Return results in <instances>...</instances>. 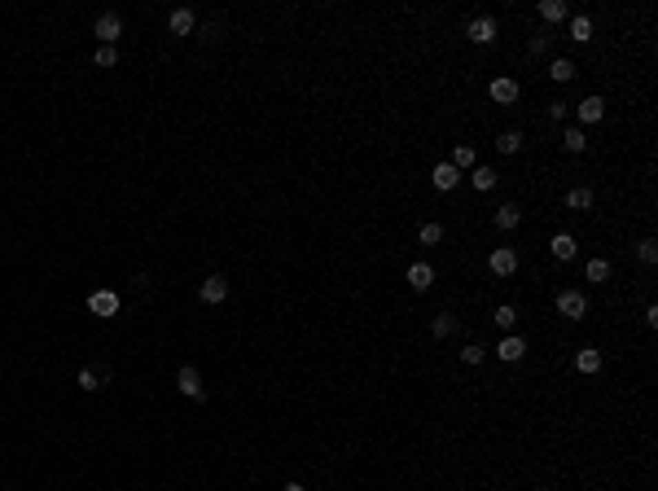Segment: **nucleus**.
I'll return each mask as SVG.
<instances>
[{"label": "nucleus", "instance_id": "obj_34", "mask_svg": "<svg viewBox=\"0 0 658 491\" xmlns=\"http://www.w3.org/2000/svg\"><path fill=\"white\" fill-rule=\"evenodd\" d=\"M645 325H650V329H658V307H654V303L645 307Z\"/></svg>", "mask_w": 658, "mask_h": 491}, {"label": "nucleus", "instance_id": "obj_25", "mask_svg": "<svg viewBox=\"0 0 658 491\" xmlns=\"http://www.w3.org/2000/svg\"><path fill=\"white\" fill-rule=\"evenodd\" d=\"M570 40H575V44H588V40H593V18H584V14L570 18Z\"/></svg>", "mask_w": 658, "mask_h": 491}, {"label": "nucleus", "instance_id": "obj_2", "mask_svg": "<svg viewBox=\"0 0 658 491\" xmlns=\"http://www.w3.org/2000/svg\"><path fill=\"white\" fill-rule=\"evenodd\" d=\"M487 268H492L496 277H513V272H518V250H509V246H496L492 255H487Z\"/></svg>", "mask_w": 658, "mask_h": 491}, {"label": "nucleus", "instance_id": "obj_8", "mask_svg": "<svg viewBox=\"0 0 658 491\" xmlns=\"http://www.w3.org/2000/svg\"><path fill=\"white\" fill-rule=\"evenodd\" d=\"M496 355L505 364H518L522 355H526V338H518V333H505V338H500V346H496Z\"/></svg>", "mask_w": 658, "mask_h": 491}, {"label": "nucleus", "instance_id": "obj_13", "mask_svg": "<svg viewBox=\"0 0 658 491\" xmlns=\"http://www.w3.org/2000/svg\"><path fill=\"white\" fill-rule=\"evenodd\" d=\"M602 118H606V101H602V97H584V101H579V123H584V127L602 123Z\"/></svg>", "mask_w": 658, "mask_h": 491}, {"label": "nucleus", "instance_id": "obj_35", "mask_svg": "<svg viewBox=\"0 0 658 491\" xmlns=\"http://www.w3.org/2000/svg\"><path fill=\"white\" fill-rule=\"evenodd\" d=\"M281 491H307V487H303V483H285Z\"/></svg>", "mask_w": 658, "mask_h": 491}, {"label": "nucleus", "instance_id": "obj_6", "mask_svg": "<svg viewBox=\"0 0 658 491\" xmlns=\"http://www.w3.org/2000/svg\"><path fill=\"white\" fill-rule=\"evenodd\" d=\"M92 31H97L101 44H110V49H114V40L123 35V18H119V14H101L97 22H92Z\"/></svg>", "mask_w": 658, "mask_h": 491}, {"label": "nucleus", "instance_id": "obj_20", "mask_svg": "<svg viewBox=\"0 0 658 491\" xmlns=\"http://www.w3.org/2000/svg\"><path fill=\"white\" fill-rule=\"evenodd\" d=\"M430 329H435V338H452V333L461 329V316H452V311H439Z\"/></svg>", "mask_w": 658, "mask_h": 491}, {"label": "nucleus", "instance_id": "obj_31", "mask_svg": "<svg viewBox=\"0 0 658 491\" xmlns=\"http://www.w3.org/2000/svg\"><path fill=\"white\" fill-rule=\"evenodd\" d=\"M97 66H101V70L119 66V49H110V44H97Z\"/></svg>", "mask_w": 658, "mask_h": 491}, {"label": "nucleus", "instance_id": "obj_27", "mask_svg": "<svg viewBox=\"0 0 658 491\" xmlns=\"http://www.w3.org/2000/svg\"><path fill=\"white\" fill-rule=\"evenodd\" d=\"M584 277L597 281V285L610 281V263H606V259H588V263H584Z\"/></svg>", "mask_w": 658, "mask_h": 491}, {"label": "nucleus", "instance_id": "obj_4", "mask_svg": "<svg viewBox=\"0 0 658 491\" xmlns=\"http://www.w3.org/2000/svg\"><path fill=\"white\" fill-rule=\"evenodd\" d=\"M88 311H92V316H105V320L119 316V294L114 290H92L88 294Z\"/></svg>", "mask_w": 658, "mask_h": 491}, {"label": "nucleus", "instance_id": "obj_10", "mask_svg": "<svg viewBox=\"0 0 658 491\" xmlns=\"http://www.w3.org/2000/svg\"><path fill=\"white\" fill-rule=\"evenodd\" d=\"M457 180H461V171L452 163H439L435 171H430V185L439 189V194H448V189H457Z\"/></svg>", "mask_w": 658, "mask_h": 491}, {"label": "nucleus", "instance_id": "obj_23", "mask_svg": "<svg viewBox=\"0 0 658 491\" xmlns=\"http://www.w3.org/2000/svg\"><path fill=\"white\" fill-rule=\"evenodd\" d=\"M570 9H566V0H540V18L544 22H562Z\"/></svg>", "mask_w": 658, "mask_h": 491}, {"label": "nucleus", "instance_id": "obj_21", "mask_svg": "<svg viewBox=\"0 0 658 491\" xmlns=\"http://www.w3.org/2000/svg\"><path fill=\"white\" fill-rule=\"evenodd\" d=\"M492 320H496L505 333H513V325H518V307H513V303H500V307L492 311Z\"/></svg>", "mask_w": 658, "mask_h": 491}, {"label": "nucleus", "instance_id": "obj_24", "mask_svg": "<svg viewBox=\"0 0 658 491\" xmlns=\"http://www.w3.org/2000/svg\"><path fill=\"white\" fill-rule=\"evenodd\" d=\"M496 149H500V154H518V149H522V132H518V127L500 132V136H496Z\"/></svg>", "mask_w": 658, "mask_h": 491}, {"label": "nucleus", "instance_id": "obj_1", "mask_svg": "<svg viewBox=\"0 0 658 491\" xmlns=\"http://www.w3.org/2000/svg\"><path fill=\"white\" fill-rule=\"evenodd\" d=\"M557 311L566 320H584V316H588V298H584L579 290H562L557 294Z\"/></svg>", "mask_w": 658, "mask_h": 491}, {"label": "nucleus", "instance_id": "obj_7", "mask_svg": "<svg viewBox=\"0 0 658 491\" xmlns=\"http://www.w3.org/2000/svg\"><path fill=\"white\" fill-rule=\"evenodd\" d=\"M198 298H202V303H211V307H215V303H224V298H229V281H224L220 272H215V277H207V281L198 285Z\"/></svg>", "mask_w": 658, "mask_h": 491}, {"label": "nucleus", "instance_id": "obj_11", "mask_svg": "<svg viewBox=\"0 0 658 491\" xmlns=\"http://www.w3.org/2000/svg\"><path fill=\"white\" fill-rule=\"evenodd\" d=\"M409 285L417 294H426L430 285H435V268H430V263H409Z\"/></svg>", "mask_w": 658, "mask_h": 491}, {"label": "nucleus", "instance_id": "obj_14", "mask_svg": "<svg viewBox=\"0 0 658 491\" xmlns=\"http://www.w3.org/2000/svg\"><path fill=\"white\" fill-rule=\"evenodd\" d=\"M602 364H606V360H602V351H597V346H584V351L575 355V368H579V373H588V377L602 373Z\"/></svg>", "mask_w": 658, "mask_h": 491}, {"label": "nucleus", "instance_id": "obj_17", "mask_svg": "<svg viewBox=\"0 0 658 491\" xmlns=\"http://www.w3.org/2000/svg\"><path fill=\"white\" fill-rule=\"evenodd\" d=\"M518 224H522V207H518V202H505V207L496 211V229L509 233V229H518Z\"/></svg>", "mask_w": 658, "mask_h": 491}, {"label": "nucleus", "instance_id": "obj_12", "mask_svg": "<svg viewBox=\"0 0 658 491\" xmlns=\"http://www.w3.org/2000/svg\"><path fill=\"white\" fill-rule=\"evenodd\" d=\"M548 250H553V259H562V263H570V259L579 255V246H575V237H570V233H553Z\"/></svg>", "mask_w": 658, "mask_h": 491}, {"label": "nucleus", "instance_id": "obj_26", "mask_svg": "<svg viewBox=\"0 0 658 491\" xmlns=\"http://www.w3.org/2000/svg\"><path fill=\"white\" fill-rule=\"evenodd\" d=\"M593 202H597V198H593V189H584V185H579V189H570V194H566V207H570V211H588Z\"/></svg>", "mask_w": 658, "mask_h": 491}, {"label": "nucleus", "instance_id": "obj_30", "mask_svg": "<svg viewBox=\"0 0 658 491\" xmlns=\"http://www.w3.org/2000/svg\"><path fill=\"white\" fill-rule=\"evenodd\" d=\"M422 242L426 246H439V242H444V224H435V220L422 224Z\"/></svg>", "mask_w": 658, "mask_h": 491}, {"label": "nucleus", "instance_id": "obj_9", "mask_svg": "<svg viewBox=\"0 0 658 491\" xmlns=\"http://www.w3.org/2000/svg\"><path fill=\"white\" fill-rule=\"evenodd\" d=\"M465 35H470L474 44H496V18H474L470 27H465Z\"/></svg>", "mask_w": 658, "mask_h": 491}, {"label": "nucleus", "instance_id": "obj_5", "mask_svg": "<svg viewBox=\"0 0 658 491\" xmlns=\"http://www.w3.org/2000/svg\"><path fill=\"white\" fill-rule=\"evenodd\" d=\"M487 92H492V101H496V105H513V101H518V92H522V88H518V79L500 75V79H492V83H487Z\"/></svg>", "mask_w": 658, "mask_h": 491}, {"label": "nucleus", "instance_id": "obj_33", "mask_svg": "<svg viewBox=\"0 0 658 491\" xmlns=\"http://www.w3.org/2000/svg\"><path fill=\"white\" fill-rule=\"evenodd\" d=\"M548 118H557V123H562V118H566V105L553 101V105H548Z\"/></svg>", "mask_w": 658, "mask_h": 491}, {"label": "nucleus", "instance_id": "obj_18", "mask_svg": "<svg viewBox=\"0 0 658 491\" xmlns=\"http://www.w3.org/2000/svg\"><path fill=\"white\" fill-rule=\"evenodd\" d=\"M75 382H79V390H88V395H92V390H101L105 382H110V373H101V368H79V377H75Z\"/></svg>", "mask_w": 658, "mask_h": 491}, {"label": "nucleus", "instance_id": "obj_32", "mask_svg": "<svg viewBox=\"0 0 658 491\" xmlns=\"http://www.w3.org/2000/svg\"><path fill=\"white\" fill-rule=\"evenodd\" d=\"M637 255H641V263H658V242H654V237H645V242L637 246Z\"/></svg>", "mask_w": 658, "mask_h": 491}, {"label": "nucleus", "instance_id": "obj_28", "mask_svg": "<svg viewBox=\"0 0 658 491\" xmlns=\"http://www.w3.org/2000/svg\"><path fill=\"white\" fill-rule=\"evenodd\" d=\"M448 163L457 167V171H465V167H474V149H470V145H457V149H452V158H448Z\"/></svg>", "mask_w": 658, "mask_h": 491}, {"label": "nucleus", "instance_id": "obj_15", "mask_svg": "<svg viewBox=\"0 0 658 491\" xmlns=\"http://www.w3.org/2000/svg\"><path fill=\"white\" fill-rule=\"evenodd\" d=\"M575 75H579V70H575L570 57H553V62H548V79H553V83H570Z\"/></svg>", "mask_w": 658, "mask_h": 491}, {"label": "nucleus", "instance_id": "obj_16", "mask_svg": "<svg viewBox=\"0 0 658 491\" xmlns=\"http://www.w3.org/2000/svg\"><path fill=\"white\" fill-rule=\"evenodd\" d=\"M194 14H189V9H172V18H167V31L172 35H194Z\"/></svg>", "mask_w": 658, "mask_h": 491}, {"label": "nucleus", "instance_id": "obj_3", "mask_svg": "<svg viewBox=\"0 0 658 491\" xmlns=\"http://www.w3.org/2000/svg\"><path fill=\"white\" fill-rule=\"evenodd\" d=\"M176 390L189 395V399H202V395H207V386H202V373H198L194 364H185L181 373H176Z\"/></svg>", "mask_w": 658, "mask_h": 491}, {"label": "nucleus", "instance_id": "obj_19", "mask_svg": "<svg viewBox=\"0 0 658 491\" xmlns=\"http://www.w3.org/2000/svg\"><path fill=\"white\" fill-rule=\"evenodd\" d=\"M562 145H566V154H584V149H588V132H584V127H566V132H562Z\"/></svg>", "mask_w": 658, "mask_h": 491}, {"label": "nucleus", "instance_id": "obj_29", "mask_svg": "<svg viewBox=\"0 0 658 491\" xmlns=\"http://www.w3.org/2000/svg\"><path fill=\"white\" fill-rule=\"evenodd\" d=\"M483 355H487V346H478V342L461 346V364H483Z\"/></svg>", "mask_w": 658, "mask_h": 491}, {"label": "nucleus", "instance_id": "obj_22", "mask_svg": "<svg viewBox=\"0 0 658 491\" xmlns=\"http://www.w3.org/2000/svg\"><path fill=\"white\" fill-rule=\"evenodd\" d=\"M496 180H500V176L492 171V167H474V176H470V185L478 189V194H487V189H496Z\"/></svg>", "mask_w": 658, "mask_h": 491}]
</instances>
